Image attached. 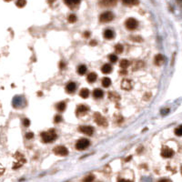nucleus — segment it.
Returning <instances> with one entry per match:
<instances>
[{
	"label": "nucleus",
	"mask_w": 182,
	"mask_h": 182,
	"mask_svg": "<svg viewBox=\"0 0 182 182\" xmlns=\"http://www.w3.org/2000/svg\"><path fill=\"white\" fill-rule=\"evenodd\" d=\"M130 39L133 41H138V42L142 41V38L139 36H130Z\"/></svg>",
	"instance_id": "2f4dec72"
},
{
	"label": "nucleus",
	"mask_w": 182,
	"mask_h": 182,
	"mask_svg": "<svg viewBox=\"0 0 182 182\" xmlns=\"http://www.w3.org/2000/svg\"><path fill=\"white\" fill-rule=\"evenodd\" d=\"M54 121H55V123H59V122H61V121H62V117H61L60 115H56L55 118H54Z\"/></svg>",
	"instance_id": "473e14b6"
},
{
	"label": "nucleus",
	"mask_w": 182,
	"mask_h": 182,
	"mask_svg": "<svg viewBox=\"0 0 182 182\" xmlns=\"http://www.w3.org/2000/svg\"><path fill=\"white\" fill-rule=\"evenodd\" d=\"M78 130L87 136H92L94 133V128L90 126H80L78 128Z\"/></svg>",
	"instance_id": "1a4fd4ad"
},
{
	"label": "nucleus",
	"mask_w": 182,
	"mask_h": 182,
	"mask_svg": "<svg viewBox=\"0 0 182 182\" xmlns=\"http://www.w3.org/2000/svg\"><path fill=\"white\" fill-rule=\"evenodd\" d=\"M66 105L65 102H59V103H57V104L56 105L57 110H58V111H60V112H63V111L66 109Z\"/></svg>",
	"instance_id": "aec40b11"
},
{
	"label": "nucleus",
	"mask_w": 182,
	"mask_h": 182,
	"mask_svg": "<svg viewBox=\"0 0 182 182\" xmlns=\"http://www.w3.org/2000/svg\"><path fill=\"white\" fill-rule=\"evenodd\" d=\"M89 94H90V92H89V90L87 88H82L80 90V92H79V96L82 98H87Z\"/></svg>",
	"instance_id": "a211bd4d"
},
{
	"label": "nucleus",
	"mask_w": 182,
	"mask_h": 182,
	"mask_svg": "<svg viewBox=\"0 0 182 182\" xmlns=\"http://www.w3.org/2000/svg\"><path fill=\"white\" fill-rule=\"evenodd\" d=\"M114 19V14L110 11L104 12L100 15L99 16V21L102 23H108Z\"/></svg>",
	"instance_id": "0eeeda50"
},
{
	"label": "nucleus",
	"mask_w": 182,
	"mask_h": 182,
	"mask_svg": "<svg viewBox=\"0 0 182 182\" xmlns=\"http://www.w3.org/2000/svg\"><path fill=\"white\" fill-rule=\"evenodd\" d=\"M104 37L106 39H113L114 38V32L111 29H106L104 31Z\"/></svg>",
	"instance_id": "f3484780"
},
{
	"label": "nucleus",
	"mask_w": 182,
	"mask_h": 182,
	"mask_svg": "<svg viewBox=\"0 0 182 182\" xmlns=\"http://www.w3.org/2000/svg\"><path fill=\"white\" fill-rule=\"evenodd\" d=\"M65 4H66V6L69 7L70 9H74L77 6L79 5V2H78H78H65Z\"/></svg>",
	"instance_id": "a878e982"
},
{
	"label": "nucleus",
	"mask_w": 182,
	"mask_h": 182,
	"mask_svg": "<svg viewBox=\"0 0 182 182\" xmlns=\"http://www.w3.org/2000/svg\"><path fill=\"white\" fill-rule=\"evenodd\" d=\"M91 46H96V45H98V42L96 41V40H92V41H90V43H89Z\"/></svg>",
	"instance_id": "79ce46f5"
},
{
	"label": "nucleus",
	"mask_w": 182,
	"mask_h": 182,
	"mask_svg": "<svg viewBox=\"0 0 182 182\" xmlns=\"http://www.w3.org/2000/svg\"><path fill=\"white\" fill-rule=\"evenodd\" d=\"M94 120L100 127H107V119L98 112H95L94 113Z\"/></svg>",
	"instance_id": "7ed1b4c3"
},
{
	"label": "nucleus",
	"mask_w": 182,
	"mask_h": 182,
	"mask_svg": "<svg viewBox=\"0 0 182 182\" xmlns=\"http://www.w3.org/2000/svg\"><path fill=\"white\" fill-rule=\"evenodd\" d=\"M27 2L25 1V0H19V1H17L16 3V5L18 7H24V6H26Z\"/></svg>",
	"instance_id": "c756f323"
},
{
	"label": "nucleus",
	"mask_w": 182,
	"mask_h": 182,
	"mask_svg": "<svg viewBox=\"0 0 182 182\" xmlns=\"http://www.w3.org/2000/svg\"><path fill=\"white\" fill-rule=\"evenodd\" d=\"M154 62L157 66H161L164 62H165V57L163 55L161 54H157L156 57H155V59H154Z\"/></svg>",
	"instance_id": "ddd939ff"
},
{
	"label": "nucleus",
	"mask_w": 182,
	"mask_h": 182,
	"mask_svg": "<svg viewBox=\"0 0 182 182\" xmlns=\"http://www.w3.org/2000/svg\"><path fill=\"white\" fill-rule=\"evenodd\" d=\"M95 179V176L92 175V174H89L87 175V177H85L82 180V182H93Z\"/></svg>",
	"instance_id": "4be33fe9"
},
{
	"label": "nucleus",
	"mask_w": 182,
	"mask_h": 182,
	"mask_svg": "<svg viewBox=\"0 0 182 182\" xmlns=\"http://www.w3.org/2000/svg\"><path fill=\"white\" fill-rule=\"evenodd\" d=\"M101 71L103 74H109L112 71V66L109 64H105L101 67Z\"/></svg>",
	"instance_id": "2eb2a0df"
},
{
	"label": "nucleus",
	"mask_w": 182,
	"mask_h": 182,
	"mask_svg": "<svg viewBox=\"0 0 182 182\" xmlns=\"http://www.w3.org/2000/svg\"><path fill=\"white\" fill-rule=\"evenodd\" d=\"M123 4H125V5H138L139 4V2L138 1H131V2H123Z\"/></svg>",
	"instance_id": "c9c22d12"
},
{
	"label": "nucleus",
	"mask_w": 182,
	"mask_h": 182,
	"mask_svg": "<svg viewBox=\"0 0 182 182\" xmlns=\"http://www.w3.org/2000/svg\"><path fill=\"white\" fill-rule=\"evenodd\" d=\"M158 182H172V181L170 179H168V178H163V179L158 180Z\"/></svg>",
	"instance_id": "58836bf2"
},
{
	"label": "nucleus",
	"mask_w": 182,
	"mask_h": 182,
	"mask_svg": "<svg viewBox=\"0 0 182 182\" xmlns=\"http://www.w3.org/2000/svg\"><path fill=\"white\" fill-rule=\"evenodd\" d=\"M93 96H94L95 98H101L104 96L103 90L100 89V88H96V89H94V91H93Z\"/></svg>",
	"instance_id": "4468645a"
},
{
	"label": "nucleus",
	"mask_w": 182,
	"mask_h": 182,
	"mask_svg": "<svg viewBox=\"0 0 182 182\" xmlns=\"http://www.w3.org/2000/svg\"><path fill=\"white\" fill-rule=\"evenodd\" d=\"M125 26H126V28L128 30H135L136 28H138V26H139V22H138V20H136L135 18L130 17V18H128V19L126 20Z\"/></svg>",
	"instance_id": "39448f33"
},
{
	"label": "nucleus",
	"mask_w": 182,
	"mask_h": 182,
	"mask_svg": "<svg viewBox=\"0 0 182 182\" xmlns=\"http://www.w3.org/2000/svg\"><path fill=\"white\" fill-rule=\"evenodd\" d=\"M181 173H182V167H181Z\"/></svg>",
	"instance_id": "a18cd8bd"
},
{
	"label": "nucleus",
	"mask_w": 182,
	"mask_h": 182,
	"mask_svg": "<svg viewBox=\"0 0 182 182\" xmlns=\"http://www.w3.org/2000/svg\"><path fill=\"white\" fill-rule=\"evenodd\" d=\"M175 134L177 136H182V125L175 129Z\"/></svg>",
	"instance_id": "7c9ffc66"
},
{
	"label": "nucleus",
	"mask_w": 182,
	"mask_h": 182,
	"mask_svg": "<svg viewBox=\"0 0 182 182\" xmlns=\"http://www.w3.org/2000/svg\"><path fill=\"white\" fill-rule=\"evenodd\" d=\"M108 98H109V99L114 100V101H118L120 98L119 96V94H117L115 92H109L108 93Z\"/></svg>",
	"instance_id": "6ab92c4d"
},
{
	"label": "nucleus",
	"mask_w": 182,
	"mask_h": 182,
	"mask_svg": "<svg viewBox=\"0 0 182 182\" xmlns=\"http://www.w3.org/2000/svg\"><path fill=\"white\" fill-rule=\"evenodd\" d=\"M59 67L61 68V69H65V68H66V63L63 62V61H61L59 63Z\"/></svg>",
	"instance_id": "4c0bfd02"
},
{
	"label": "nucleus",
	"mask_w": 182,
	"mask_h": 182,
	"mask_svg": "<svg viewBox=\"0 0 182 182\" xmlns=\"http://www.w3.org/2000/svg\"><path fill=\"white\" fill-rule=\"evenodd\" d=\"M123 50H124V48H123V46H122V45L118 44V45L115 46V51H116L117 53L121 54V53L123 52Z\"/></svg>",
	"instance_id": "bb28decb"
},
{
	"label": "nucleus",
	"mask_w": 182,
	"mask_h": 182,
	"mask_svg": "<svg viewBox=\"0 0 182 182\" xmlns=\"http://www.w3.org/2000/svg\"><path fill=\"white\" fill-rule=\"evenodd\" d=\"M116 2L115 1H101L99 2V5L101 7H107V6H113L115 5Z\"/></svg>",
	"instance_id": "b1692460"
},
{
	"label": "nucleus",
	"mask_w": 182,
	"mask_h": 182,
	"mask_svg": "<svg viewBox=\"0 0 182 182\" xmlns=\"http://www.w3.org/2000/svg\"><path fill=\"white\" fill-rule=\"evenodd\" d=\"M97 78H98L97 74L94 73V72H91V73L88 74V76H87V80L88 83H94V82L97 80Z\"/></svg>",
	"instance_id": "dca6fc26"
},
{
	"label": "nucleus",
	"mask_w": 182,
	"mask_h": 182,
	"mask_svg": "<svg viewBox=\"0 0 182 182\" xmlns=\"http://www.w3.org/2000/svg\"><path fill=\"white\" fill-rule=\"evenodd\" d=\"M120 75H127V73H128V71L126 70V69H123V70H121L120 72Z\"/></svg>",
	"instance_id": "37998d69"
},
{
	"label": "nucleus",
	"mask_w": 182,
	"mask_h": 182,
	"mask_svg": "<svg viewBox=\"0 0 182 182\" xmlns=\"http://www.w3.org/2000/svg\"><path fill=\"white\" fill-rule=\"evenodd\" d=\"M42 141L44 143H50L57 139V133L55 129H49L48 131H45L40 134Z\"/></svg>",
	"instance_id": "f257e3e1"
},
{
	"label": "nucleus",
	"mask_w": 182,
	"mask_h": 182,
	"mask_svg": "<svg viewBox=\"0 0 182 182\" xmlns=\"http://www.w3.org/2000/svg\"><path fill=\"white\" fill-rule=\"evenodd\" d=\"M83 36H84V37H86V38H87V37H89V36H90V32H88V31H87V32H85V33H84V34H83Z\"/></svg>",
	"instance_id": "ea45409f"
},
{
	"label": "nucleus",
	"mask_w": 182,
	"mask_h": 182,
	"mask_svg": "<svg viewBox=\"0 0 182 182\" xmlns=\"http://www.w3.org/2000/svg\"><path fill=\"white\" fill-rule=\"evenodd\" d=\"M131 158H132V157H131V156H129V157H128L125 159V161H127V162H128V161H129V159H131Z\"/></svg>",
	"instance_id": "c03bdc74"
},
{
	"label": "nucleus",
	"mask_w": 182,
	"mask_h": 182,
	"mask_svg": "<svg viewBox=\"0 0 182 182\" xmlns=\"http://www.w3.org/2000/svg\"><path fill=\"white\" fill-rule=\"evenodd\" d=\"M76 89H77V84L74 83V82H69L66 86V91L67 93L72 94V93L75 92Z\"/></svg>",
	"instance_id": "f8f14e48"
},
{
	"label": "nucleus",
	"mask_w": 182,
	"mask_h": 182,
	"mask_svg": "<svg viewBox=\"0 0 182 182\" xmlns=\"http://www.w3.org/2000/svg\"><path fill=\"white\" fill-rule=\"evenodd\" d=\"M15 158H16V161L13 165V169H16L18 168H20L23 164L26 163V158L24 157L22 154H20L19 152H16V154L15 155Z\"/></svg>",
	"instance_id": "f03ea898"
},
{
	"label": "nucleus",
	"mask_w": 182,
	"mask_h": 182,
	"mask_svg": "<svg viewBox=\"0 0 182 182\" xmlns=\"http://www.w3.org/2000/svg\"><path fill=\"white\" fill-rule=\"evenodd\" d=\"M33 138H34V134H33L32 132H28V133L26 134V139H33Z\"/></svg>",
	"instance_id": "72a5a7b5"
},
{
	"label": "nucleus",
	"mask_w": 182,
	"mask_h": 182,
	"mask_svg": "<svg viewBox=\"0 0 182 182\" xmlns=\"http://www.w3.org/2000/svg\"><path fill=\"white\" fill-rule=\"evenodd\" d=\"M4 171H5V169H4L1 165H0V176H1V175L4 173Z\"/></svg>",
	"instance_id": "a19ab883"
},
{
	"label": "nucleus",
	"mask_w": 182,
	"mask_h": 182,
	"mask_svg": "<svg viewBox=\"0 0 182 182\" xmlns=\"http://www.w3.org/2000/svg\"><path fill=\"white\" fill-rule=\"evenodd\" d=\"M111 85V79L108 78H104L102 79V86L104 87H108Z\"/></svg>",
	"instance_id": "5701e85b"
},
{
	"label": "nucleus",
	"mask_w": 182,
	"mask_h": 182,
	"mask_svg": "<svg viewBox=\"0 0 182 182\" xmlns=\"http://www.w3.org/2000/svg\"><path fill=\"white\" fill-rule=\"evenodd\" d=\"M174 155V150L171 149L170 148L167 147V146H164L161 149V156L163 157H166V158H169L171 157H173Z\"/></svg>",
	"instance_id": "6e6552de"
},
{
	"label": "nucleus",
	"mask_w": 182,
	"mask_h": 182,
	"mask_svg": "<svg viewBox=\"0 0 182 182\" xmlns=\"http://www.w3.org/2000/svg\"><path fill=\"white\" fill-rule=\"evenodd\" d=\"M129 66V61L127 59H122L120 61V67L123 68V69H126V68Z\"/></svg>",
	"instance_id": "393cba45"
},
{
	"label": "nucleus",
	"mask_w": 182,
	"mask_h": 182,
	"mask_svg": "<svg viewBox=\"0 0 182 182\" xmlns=\"http://www.w3.org/2000/svg\"><path fill=\"white\" fill-rule=\"evenodd\" d=\"M88 109L89 108L87 106H85V105H79V106H78L77 109H76V115L78 117H82L88 111Z\"/></svg>",
	"instance_id": "9d476101"
},
{
	"label": "nucleus",
	"mask_w": 182,
	"mask_h": 182,
	"mask_svg": "<svg viewBox=\"0 0 182 182\" xmlns=\"http://www.w3.org/2000/svg\"><path fill=\"white\" fill-rule=\"evenodd\" d=\"M90 145V141L87 139H80L76 143V148L78 150H85Z\"/></svg>",
	"instance_id": "20e7f679"
},
{
	"label": "nucleus",
	"mask_w": 182,
	"mask_h": 182,
	"mask_svg": "<svg viewBox=\"0 0 182 182\" xmlns=\"http://www.w3.org/2000/svg\"><path fill=\"white\" fill-rule=\"evenodd\" d=\"M108 58H109V61H110L111 63H116V62L118 61V57H117L116 55H113V54L109 55V56H108Z\"/></svg>",
	"instance_id": "c85d7f7f"
},
{
	"label": "nucleus",
	"mask_w": 182,
	"mask_h": 182,
	"mask_svg": "<svg viewBox=\"0 0 182 182\" xmlns=\"http://www.w3.org/2000/svg\"><path fill=\"white\" fill-rule=\"evenodd\" d=\"M23 125H24L25 127H29V125H30V121H29V119H25L24 120H23Z\"/></svg>",
	"instance_id": "f704fd0d"
},
{
	"label": "nucleus",
	"mask_w": 182,
	"mask_h": 182,
	"mask_svg": "<svg viewBox=\"0 0 182 182\" xmlns=\"http://www.w3.org/2000/svg\"><path fill=\"white\" fill-rule=\"evenodd\" d=\"M118 182H133V180H129V179H125V178H119Z\"/></svg>",
	"instance_id": "e433bc0d"
},
{
	"label": "nucleus",
	"mask_w": 182,
	"mask_h": 182,
	"mask_svg": "<svg viewBox=\"0 0 182 182\" xmlns=\"http://www.w3.org/2000/svg\"><path fill=\"white\" fill-rule=\"evenodd\" d=\"M86 72H87V66L85 65H80L78 68V73L79 75H85Z\"/></svg>",
	"instance_id": "412c9836"
},
{
	"label": "nucleus",
	"mask_w": 182,
	"mask_h": 182,
	"mask_svg": "<svg viewBox=\"0 0 182 182\" xmlns=\"http://www.w3.org/2000/svg\"><path fill=\"white\" fill-rule=\"evenodd\" d=\"M53 153L57 156L60 157H66L68 155V149L65 146H57L53 149Z\"/></svg>",
	"instance_id": "423d86ee"
},
{
	"label": "nucleus",
	"mask_w": 182,
	"mask_h": 182,
	"mask_svg": "<svg viewBox=\"0 0 182 182\" xmlns=\"http://www.w3.org/2000/svg\"><path fill=\"white\" fill-rule=\"evenodd\" d=\"M133 87V83L130 79H123L121 82V87L124 90H130Z\"/></svg>",
	"instance_id": "9b49d317"
},
{
	"label": "nucleus",
	"mask_w": 182,
	"mask_h": 182,
	"mask_svg": "<svg viewBox=\"0 0 182 182\" xmlns=\"http://www.w3.org/2000/svg\"><path fill=\"white\" fill-rule=\"evenodd\" d=\"M67 20H68V22H69V23H75L77 21V16L74 14H71V15L68 16Z\"/></svg>",
	"instance_id": "cd10ccee"
}]
</instances>
